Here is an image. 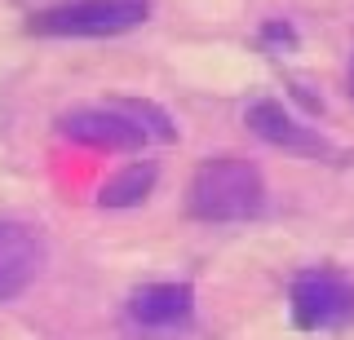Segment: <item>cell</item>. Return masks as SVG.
Instances as JSON below:
<instances>
[{
    "label": "cell",
    "mask_w": 354,
    "mask_h": 340,
    "mask_svg": "<svg viewBox=\"0 0 354 340\" xmlns=\"http://www.w3.org/2000/svg\"><path fill=\"white\" fill-rule=\"evenodd\" d=\"M124 314L138 332H186L199 314V296L182 279H155L124 296Z\"/></svg>",
    "instance_id": "7"
},
{
    "label": "cell",
    "mask_w": 354,
    "mask_h": 340,
    "mask_svg": "<svg viewBox=\"0 0 354 340\" xmlns=\"http://www.w3.org/2000/svg\"><path fill=\"white\" fill-rule=\"evenodd\" d=\"M283 89H288V97H292L297 106H301V115H306V119H319V115H324V97L310 93V84H306V80H288Z\"/></svg>",
    "instance_id": "11"
},
{
    "label": "cell",
    "mask_w": 354,
    "mask_h": 340,
    "mask_svg": "<svg viewBox=\"0 0 354 340\" xmlns=\"http://www.w3.org/2000/svg\"><path fill=\"white\" fill-rule=\"evenodd\" d=\"M257 45H261L266 53H274V58H288V53L301 49V31H297L292 18L274 14V18H261V27H257Z\"/></svg>",
    "instance_id": "10"
},
{
    "label": "cell",
    "mask_w": 354,
    "mask_h": 340,
    "mask_svg": "<svg viewBox=\"0 0 354 340\" xmlns=\"http://www.w3.org/2000/svg\"><path fill=\"white\" fill-rule=\"evenodd\" d=\"M346 89H350V97H354V49H350V67H346Z\"/></svg>",
    "instance_id": "12"
},
{
    "label": "cell",
    "mask_w": 354,
    "mask_h": 340,
    "mask_svg": "<svg viewBox=\"0 0 354 340\" xmlns=\"http://www.w3.org/2000/svg\"><path fill=\"white\" fill-rule=\"evenodd\" d=\"M53 137H62L66 146H80V150H97V155H142L151 146L142 124L120 102L66 106V111L53 115Z\"/></svg>",
    "instance_id": "4"
},
{
    "label": "cell",
    "mask_w": 354,
    "mask_h": 340,
    "mask_svg": "<svg viewBox=\"0 0 354 340\" xmlns=\"http://www.w3.org/2000/svg\"><path fill=\"white\" fill-rule=\"evenodd\" d=\"M115 102L142 124V133L151 137V146H173V141H182V128H177V119L169 115V106L151 102V97H115Z\"/></svg>",
    "instance_id": "9"
},
{
    "label": "cell",
    "mask_w": 354,
    "mask_h": 340,
    "mask_svg": "<svg viewBox=\"0 0 354 340\" xmlns=\"http://www.w3.org/2000/svg\"><path fill=\"white\" fill-rule=\"evenodd\" d=\"M182 208L199 226H248L261 221L270 208V181L248 155L217 150L195 163Z\"/></svg>",
    "instance_id": "1"
},
{
    "label": "cell",
    "mask_w": 354,
    "mask_h": 340,
    "mask_svg": "<svg viewBox=\"0 0 354 340\" xmlns=\"http://www.w3.org/2000/svg\"><path fill=\"white\" fill-rule=\"evenodd\" d=\"M155 0H49L27 14V36L40 40H115L147 27Z\"/></svg>",
    "instance_id": "2"
},
{
    "label": "cell",
    "mask_w": 354,
    "mask_h": 340,
    "mask_svg": "<svg viewBox=\"0 0 354 340\" xmlns=\"http://www.w3.org/2000/svg\"><path fill=\"white\" fill-rule=\"evenodd\" d=\"M49 266V243L44 230L27 217L0 212V305H14L40 283Z\"/></svg>",
    "instance_id": "6"
},
{
    "label": "cell",
    "mask_w": 354,
    "mask_h": 340,
    "mask_svg": "<svg viewBox=\"0 0 354 340\" xmlns=\"http://www.w3.org/2000/svg\"><path fill=\"white\" fill-rule=\"evenodd\" d=\"M155 186H160V163L138 155V159L120 163V168L97 186V208H102V212H133V208L151 203Z\"/></svg>",
    "instance_id": "8"
},
{
    "label": "cell",
    "mask_w": 354,
    "mask_h": 340,
    "mask_svg": "<svg viewBox=\"0 0 354 340\" xmlns=\"http://www.w3.org/2000/svg\"><path fill=\"white\" fill-rule=\"evenodd\" d=\"M243 124H248V133L257 141L283 150V155H297V159H310V163H332L341 155L332 146V137L319 133V124H310L301 111H292L283 97H252L243 106Z\"/></svg>",
    "instance_id": "5"
},
{
    "label": "cell",
    "mask_w": 354,
    "mask_h": 340,
    "mask_svg": "<svg viewBox=\"0 0 354 340\" xmlns=\"http://www.w3.org/2000/svg\"><path fill=\"white\" fill-rule=\"evenodd\" d=\"M288 323L301 336H341L354 332V274L319 261L288 279Z\"/></svg>",
    "instance_id": "3"
}]
</instances>
